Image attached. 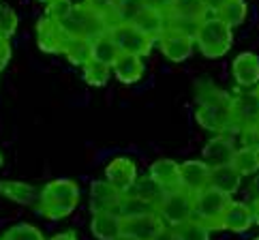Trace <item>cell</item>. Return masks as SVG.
Instances as JSON below:
<instances>
[{"instance_id":"6da1fadb","label":"cell","mask_w":259,"mask_h":240,"mask_svg":"<svg viewBox=\"0 0 259 240\" xmlns=\"http://www.w3.org/2000/svg\"><path fill=\"white\" fill-rule=\"evenodd\" d=\"M195 120L201 129L212 133H227L236 131L234 125V107H231V97L221 90H210L206 97L199 99Z\"/></svg>"},{"instance_id":"7a4b0ae2","label":"cell","mask_w":259,"mask_h":240,"mask_svg":"<svg viewBox=\"0 0 259 240\" xmlns=\"http://www.w3.org/2000/svg\"><path fill=\"white\" fill-rule=\"evenodd\" d=\"M195 43L206 58H221L234 45V32H231V26H227L221 17L206 15L197 26Z\"/></svg>"},{"instance_id":"3957f363","label":"cell","mask_w":259,"mask_h":240,"mask_svg":"<svg viewBox=\"0 0 259 240\" xmlns=\"http://www.w3.org/2000/svg\"><path fill=\"white\" fill-rule=\"evenodd\" d=\"M60 26L69 36H84V39H90V41L109 30L103 17L97 15L84 3L73 5L71 11L60 20Z\"/></svg>"},{"instance_id":"277c9868","label":"cell","mask_w":259,"mask_h":240,"mask_svg":"<svg viewBox=\"0 0 259 240\" xmlns=\"http://www.w3.org/2000/svg\"><path fill=\"white\" fill-rule=\"evenodd\" d=\"M156 212H159L165 225L176 227L195 217V195L184 191L182 187L174 191H165L163 199L156 206Z\"/></svg>"},{"instance_id":"5b68a950","label":"cell","mask_w":259,"mask_h":240,"mask_svg":"<svg viewBox=\"0 0 259 240\" xmlns=\"http://www.w3.org/2000/svg\"><path fill=\"white\" fill-rule=\"evenodd\" d=\"M229 204H231V195L208 184L206 189L195 193V217L203 221L210 229H214L219 227V221Z\"/></svg>"},{"instance_id":"8992f818","label":"cell","mask_w":259,"mask_h":240,"mask_svg":"<svg viewBox=\"0 0 259 240\" xmlns=\"http://www.w3.org/2000/svg\"><path fill=\"white\" fill-rule=\"evenodd\" d=\"M114 41L118 45L120 54H133V56H148L154 45V39H150L148 34H144L133 22H122L116 24L114 28H109Z\"/></svg>"},{"instance_id":"52a82bcc","label":"cell","mask_w":259,"mask_h":240,"mask_svg":"<svg viewBox=\"0 0 259 240\" xmlns=\"http://www.w3.org/2000/svg\"><path fill=\"white\" fill-rule=\"evenodd\" d=\"M156 43H159V50L167 60L182 62L193 54V48H195V36L167 26V28L163 30V34L156 39Z\"/></svg>"},{"instance_id":"ba28073f","label":"cell","mask_w":259,"mask_h":240,"mask_svg":"<svg viewBox=\"0 0 259 240\" xmlns=\"http://www.w3.org/2000/svg\"><path fill=\"white\" fill-rule=\"evenodd\" d=\"M77 202H79V187L77 182L69 178H56L39 191V204H60V206L77 208Z\"/></svg>"},{"instance_id":"9c48e42d","label":"cell","mask_w":259,"mask_h":240,"mask_svg":"<svg viewBox=\"0 0 259 240\" xmlns=\"http://www.w3.org/2000/svg\"><path fill=\"white\" fill-rule=\"evenodd\" d=\"M105 180L112 184L114 189H118L120 193H128L133 189V184L137 180V165L133 159L128 156H116L107 163L105 168Z\"/></svg>"},{"instance_id":"30bf717a","label":"cell","mask_w":259,"mask_h":240,"mask_svg":"<svg viewBox=\"0 0 259 240\" xmlns=\"http://www.w3.org/2000/svg\"><path fill=\"white\" fill-rule=\"evenodd\" d=\"M67 32L62 30L60 22L52 20V17L43 15L36 22V45L45 54H62L64 41H67Z\"/></svg>"},{"instance_id":"8fae6325","label":"cell","mask_w":259,"mask_h":240,"mask_svg":"<svg viewBox=\"0 0 259 240\" xmlns=\"http://www.w3.org/2000/svg\"><path fill=\"white\" fill-rule=\"evenodd\" d=\"M236 146H234V140L225 133H219L217 137L208 140V144L203 146L201 150V161L208 165L210 170L214 168H221V165H231L234 161V154H236Z\"/></svg>"},{"instance_id":"7c38bea8","label":"cell","mask_w":259,"mask_h":240,"mask_svg":"<svg viewBox=\"0 0 259 240\" xmlns=\"http://www.w3.org/2000/svg\"><path fill=\"white\" fill-rule=\"evenodd\" d=\"M231 107H234L236 131H242L246 127L259 125V97L255 90L231 97Z\"/></svg>"},{"instance_id":"4fadbf2b","label":"cell","mask_w":259,"mask_h":240,"mask_svg":"<svg viewBox=\"0 0 259 240\" xmlns=\"http://www.w3.org/2000/svg\"><path fill=\"white\" fill-rule=\"evenodd\" d=\"M253 223H255L253 206L244 204V202H234L231 199V204L227 206V210L223 212V217H221V221H219V227L221 229H229V232H236V234H242Z\"/></svg>"},{"instance_id":"5bb4252c","label":"cell","mask_w":259,"mask_h":240,"mask_svg":"<svg viewBox=\"0 0 259 240\" xmlns=\"http://www.w3.org/2000/svg\"><path fill=\"white\" fill-rule=\"evenodd\" d=\"M210 172L212 170L201 159L180 163V187L195 195L210 184Z\"/></svg>"},{"instance_id":"9a60e30c","label":"cell","mask_w":259,"mask_h":240,"mask_svg":"<svg viewBox=\"0 0 259 240\" xmlns=\"http://www.w3.org/2000/svg\"><path fill=\"white\" fill-rule=\"evenodd\" d=\"M231 73L240 88H253L259 84V56L253 52L238 54L231 62Z\"/></svg>"},{"instance_id":"2e32d148","label":"cell","mask_w":259,"mask_h":240,"mask_svg":"<svg viewBox=\"0 0 259 240\" xmlns=\"http://www.w3.org/2000/svg\"><path fill=\"white\" fill-rule=\"evenodd\" d=\"M90 232L97 240H116L122 234V217L118 210L92 212Z\"/></svg>"},{"instance_id":"e0dca14e","label":"cell","mask_w":259,"mask_h":240,"mask_svg":"<svg viewBox=\"0 0 259 240\" xmlns=\"http://www.w3.org/2000/svg\"><path fill=\"white\" fill-rule=\"evenodd\" d=\"M163 219L159 212H150V215H140V217H128L122 219V232L133 236L137 240H152L154 234L163 227Z\"/></svg>"},{"instance_id":"ac0fdd59","label":"cell","mask_w":259,"mask_h":240,"mask_svg":"<svg viewBox=\"0 0 259 240\" xmlns=\"http://www.w3.org/2000/svg\"><path fill=\"white\" fill-rule=\"evenodd\" d=\"M122 199V193L114 189L107 180H95L90 187V210L103 212V210H118V204Z\"/></svg>"},{"instance_id":"d6986e66","label":"cell","mask_w":259,"mask_h":240,"mask_svg":"<svg viewBox=\"0 0 259 240\" xmlns=\"http://www.w3.org/2000/svg\"><path fill=\"white\" fill-rule=\"evenodd\" d=\"M148 176L165 191L180 189V163L174 159H156L148 170Z\"/></svg>"},{"instance_id":"ffe728a7","label":"cell","mask_w":259,"mask_h":240,"mask_svg":"<svg viewBox=\"0 0 259 240\" xmlns=\"http://www.w3.org/2000/svg\"><path fill=\"white\" fill-rule=\"evenodd\" d=\"M144 60L142 56H133V54H120L116 62L112 64V73L116 75L118 82L122 84H135L144 77Z\"/></svg>"},{"instance_id":"44dd1931","label":"cell","mask_w":259,"mask_h":240,"mask_svg":"<svg viewBox=\"0 0 259 240\" xmlns=\"http://www.w3.org/2000/svg\"><path fill=\"white\" fill-rule=\"evenodd\" d=\"M133 24L140 28L144 34H148L150 39H159L163 34V30L167 28V13L159 11V9H152V7H144L140 13L135 15Z\"/></svg>"},{"instance_id":"7402d4cb","label":"cell","mask_w":259,"mask_h":240,"mask_svg":"<svg viewBox=\"0 0 259 240\" xmlns=\"http://www.w3.org/2000/svg\"><path fill=\"white\" fill-rule=\"evenodd\" d=\"M240 184H242V176L234 165H221V168H214L210 172V187L223 191L227 195H234L240 189Z\"/></svg>"},{"instance_id":"603a6c76","label":"cell","mask_w":259,"mask_h":240,"mask_svg":"<svg viewBox=\"0 0 259 240\" xmlns=\"http://www.w3.org/2000/svg\"><path fill=\"white\" fill-rule=\"evenodd\" d=\"M62 56L71 64H75V67H84L92 58V41L84 39V36H67L62 48Z\"/></svg>"},{"instance_id":"cb8c5ba5","label":"cell","mask_w":259,"mask_h":240,"mask_svg":"<svg viewBox=\"0 0 259 240\" xmlns=\"http://www.w3.org/2000/svg\"><path fill=\"white\" fill-rule=\"evenodd\" d=\"M0 195H5L7 199L15 202V204L28 206L34 199H39V193L32 184L28 182H17V180H3L0 182Z\"/></svg>"},{"instance_id":"d4e9b609","label":"cell","mask_w":259,"mask_h":240,"mask_svg":"<svg viewBox=\"0 0 259 240\" xmlns=\"http://www.w3.org/2000/svg\"><path fill=\"white\" fill-rule=\"evenodd\" d=\"M118 212L122 219H128V217H140V215H150V212H156V204L148 202L135 193H124L122 199L118 204Z\"/></svg>"},{"instance_id":"484cf974","label":"cell","mask_w":259,"mask_h":240,"mask_svg":"<svg viewBox=\"0 0 259 240\" xmlns=\"http://www.w3.org/2000/svg\"><path fill=\"white\" fill-rule=\"evenodd\" d=\"M120 56V50H118V45L114 41V36L112 32H103V34H99L97 39H92V58L99 60V62H105V64H112L116 62V58Z\"/></svg>"},{"instance_id":"4316f807","label":"cell","mask_w":259,"mask_h":240,"mask_svg":"<svg viewBox=\"0 0 259 240\" xmlns=\"http://www.w3.org/2000/svg\"><path fill=\"white\" fill-rule=\"evenodd\" d=\"M81 77H84L86 84L101 88V86L107 84L109 77H112V67L105 64V62H99L95 58H90L84 67H81Z\"/></svg>"},{"instance_id":"83f0119b","label":"cell","mask_w":259,"mask_h":240,"mask_svg":"<svg viewBox=\"0 0 259 240\" xmlns=\"http://www.w3.org/2000/svg\"><path fill=\"white\" fill-rule=\"evenodd\" d=\"M176 240H210V227L199 221L197 217H193L184 223L174 227Z\"/></svg>"},{"instance_id":"f1b7e54d","label":"cell","mask_w":259,"mask_h":240,"mask_svg":"<svg viewBox=\"0 0 259 240\" xmlns=\"http://www.w3.org/2000/svg\"><path fill=\"white\" fill-rule=\"evenodd\" d=\"M169 15H178V17H189V20H197L201 22L208 15L206 9V0H174Z\"/></svg>"},{"instance_id":"f546056e","label":"cell","mask_w":259,"mask_h":240,"mask_svg":"<svg viewBox=\"0 0 259 240\" xmlns=\"http://www.w3.org/2000/svg\"><path fill=\"white\" fill-rule=\"evenodd\" d=\"M231 165L238 170L240 176H253V174L259 172V150H253V148L242 146V148L236 150Z\"/></svg>"},{"instance_id":"4dcf8cb0","label":"cell","mask_w":259,"mask_h":240,"mask_svg":"<svg viewBox=\"0 0 259 240\" xmlns=\"http://www.w3.org/2000/svg\"><path fill=\"white\" fill-rule=\"evenodd\" d=\"M246 13H248V7H246L244 0H229V3H225V7L217 13V17H221V20H223L227 26H231V28H236V26L244 24Z\"/></svg>"},{"instance_id":"1f68e13d","label":"cell","mask_w":259,"mask_h":240,"mask_svg":"<svg viewBox=\"0 0 259 240\" xmlns=\"http://www.w3.org/2000/svg\"><path fill=\"white\" fill-rule=\"evenodd\" d=\"M131 193H135V195H140V197H144V199H148V202H152V204L159 206V202L165 195V189L159 187V184H156L150 176H144V178L135 180Z\"/></svg>"},{"instance_id":"d6a6232c","label":"cell","mask_w":259,"mask_h":240,"mask_svg":"<svg viewBox=\"0 0 259 240\" xmlns=\"http://www.w3.org/2000/svg\"><path fill=\"white\" fill-rule=\"evenodd\" d=\"M84 5L88 9H92L97 15H101L107 24V28H114L118 22V15H116V0H84Z\"/></svg>"},{"instance_id":"836d02e7","label":"cell","mask_w":259,"mask_h":240,"mask_svg":"<svg viewBox=\"0 0 259 240\" xmlns=\"http://www.w3.org/2000/svg\"><path fill=\"white\" fill-rule=\"evenodd\" d=\"M3 240H45L39 227H34L30 223H20V225H11L3 234Z\"/></svg>"},{"instance_id":"e575fe53","label":"cell","mask_w":259,"mask_h":240,"mask_svg":"<svg viewBox=\"0 0 259 240\" xmlns=\"http://www.w3.org/2000/svg\"><path fill=\"white\" fill-rule=\"evenodd\" d=\"M146 5L144 0H116V15H118V22H133L135 15L142 11Z\"/></svg>"},{"instance_id":"d590c367","label":"cell","mask_w":259,"mask_h":240,"mask_svg":"<svg viewBox=\"0 0 259 240\" xmlns=\"http://www.w3.org/2000/svg\"><path fill=\"white\" fill-rule=\"evenodd\" d=\"M15 30H17V13L11 7L0 3V36L9 39V36L15 34Z\"/></svg>"},{"instance_id":"8d00e7d4","label":"cell","mask_w":259,"mask_h":240,"mask_svg":"<svg viewBox=\"0 0 259 240\" xmlns=\"http://www.w3.org/2000/svg\"><path fill=\"white\" fill-rule=\"evenodd\" d=\"M71 7H73L71 0H50L48 7H45V15L52 17V20H56V22H60L62 17L71 11Z\"/></svg>"},{"instance_id":"74e56055","label":"cell","mask_w":259,"mask_h":240,"mask_svg":"<svg viewBox=\"0 0 259 240\" xmlns=\"http://www.w3.org/2000/svg\"><path fill=\"white\" fill-rule=\"evenodd\" d=\"M240 133H242V146H246V148H253V150H259V125L246 127Z\"/></svg>"},{"instance_id":"f35d334b","label":"cell","mask_w":259,"mask_h":240,"mask_svg":"<svg viewBox=\"0 0 259 240\" xmlns=\"http://www.w3.org/2000/svg\"><path fill=\"white\" fill-rule=\"evenodd\" d=\"M9 60H11V43H9V39L0 36V73L9 64Z\"/></svg>"},{"instance_id":"ab89813d","label":"cell","mask_w":259,"mask_h":240,"mask_svg":"<svg viewBox=\"0 0 259 240\" xmlns=\"http://www.w3.org/2000/svg\"><path fill=\"white\" fill-rule=\"evenodd\" d=\"M171 3H174V0H144V5H146V7L159 9V11H163V13H169Z\"/></svg>"},{"instance_id":"60d3db41","label":"cell","mask_w":259,"mask_h":240,"mask_svg":"<svg viewBox=\"0 0 259 240\" xmlns=\"http://www.w3.org/2000/svg\"><path fill=\"white\" fill-rule=\"evenodd\" d=\"M152 240H176V234H174V227L171 225H163L159 232L154 234Z\"/></svg>"},{"instance_id":"b9f144b4","label":"cell","mask_w":259,"mask_h":240,"mask_svg":"<svg viewBox=\"0 0 259 240\" xmlns=\"http://www.w3.org/2000/svg\"><path fill=\"white\" fill-rule=\"evenodd\" d=\"M225 3H229V0H206V9H208V13L212 15H217L221 9L225 7Z\"/></svg>"},{"instance_id":"7bdbcfd3","label":"cell","mask_w":259,"mask_h":240,"mask_svg":"<svg viewBox=\"0 0 259 240\" xmlns=\"http://www.w3.org/2000/svg\"><path fill=\"white\" fill-rule=\"evenodd\" d=\"M50 240H77V236L73 234V232H62V234H56V236H52Z\"/></svg>"},{"instance_id":"ee69618b","label":"cell","mask_w":259,"mask_h":240,"mask_svg":"<svg viewBox=\"0 0 259 240\" xmlns=\"http://www.w3.org/2000/svg\"><path fill=\"white\" fill-rule=\"evenodd\" d=\"M251 191H253V199H259V176H257V180L253 182V187H251Z\"/></svg>"},{"instance_id":"f6af8a7d","label":"cell","mask_w":259,"mask_h":240,"mask_svg":"<svg viewBox=\"0 0 259 240\" xmlns=\"http://www.w3.org/2000/svg\"><path fill=\"white\" fill-rule=\"evenodd\" d=\"M253 212H255V221L259 223V199H253Z\"/></svg>"},{"instance_id":"bcb514c9","label":"cell","mask_w":259,"mask_h":240,"mask_svg":"<svg viewBox=\"0 0 259 240\" xmlns=\"http://www.w3.org/2000/svg\"><path fill=\"white\" fill-rule=\"evenodd\" d=\"M116 240H137V238H133V236H128V234H124V232H122V234H120Z\"/></svg>"},{"instance_id":"7dc6e473","label":"cell","mask_w":259,"mask_h":240,"mask_svg":"<svg viewBox=\"0 0 259 240\" xmlns=\"http://www.w3.org/2000/svg\"><path fill=\"white\" fill-rule=\"evenodd\" d=\"M3 163H5V156H3V152H0V168H3Z\"/></svg>"},{"instance_id":"c3c4849f","label":"cell","mask_w":259,"mask_h":240,"mask_svg":"<svg viewBox=\"0 0 259 240\" xmlns=\"http://www.w3.org/2000/svg\"><path fill=\"white\" fill-rule=\"evenodd\" d=\"M39 3H45V5H48V3H50V0H39Z\"/></svg>"},{"instance_id":"681fc988","label":"cell","mask_w":259,"mask_h":240,"mask_svg":"<svg viewBox=\"0 0 259 240\" xmlns=\"http://www.w3.org/2000/svg\"><path fill=\"white\" fill-rule=\"evenodd\" d=\"M257 86H259V84H257ZM255 92H257V97H259V88H255Z\"/></svg>"},{"instance_id":"f907efd6","label":"cell","mask_w":259,"mask_h":240,"mask_svg":"<svg viewBox=\"0 0 259 240\" xmlns=\"http://www.w3.org/2000/svg\"><path fill=\"white\" fill-rule=\"evenodd\" d=\"M253 240H259V236H257V238H253Z\"/></svg>"},{"instance_id":"816d5d0a","label":"cell","mask_w":259,"mask_h":240,"mask_svg":"<svg viewBox=\"0 0 259 240\" xmlns=\"http://www.w3.org/2000/svg\"><path fill=\"white\" fill-rule=\"evenodd\" d=\"M0 240H3V238H0Z\"/></svg>"}]
</instances>
